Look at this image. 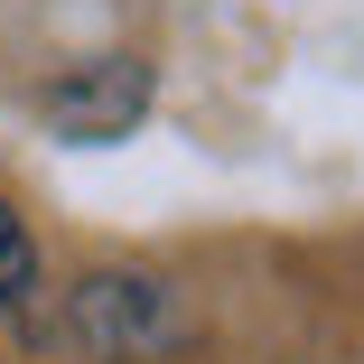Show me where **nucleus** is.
<instances>
[{"label":"nucleus","instance_id":"nucleus-1","mask_svg":"<svg viewBox=\"0 0 364 364\" xmlns=\"http://www.w3.org/2000/svg\"><path fill=\"white\" fill-rule=\"evenodd\" d=\"M159 336H168V289L159 280H131V271L75 280V299H65V346H85V355H140Z\"/></svg>","mask_w":364,"mask_h":364},{"label":"nucleus","instance_id":"nucleus-2","mask_svg":"<svg viewBox=\"0 0 364 364\" xmlns=\"http://www.w3.org/2000/svg\"><path fill=\"white\" fill-rule=\"evenodd\" d=\"M140 112H150V65L140 56H94V65L47 85V122L65 140H122Z\"/></svg>","mask_w":364,"mask_h":364},{"label":"nucleus","instance_id":"nucleus-3","mask_svg":"<svg viewBox=\"0 0 364 364\" xmlns=\"http://www.w3.org/2000/svg\"><path fill=\"white\" fill-rule=\"evenodd\" d=\"M38 280V252H28V225L0 205V309H19V289Z\"/></svg>","mask_w":364,"mask_h":364}]
</instances>
